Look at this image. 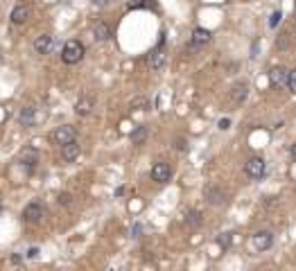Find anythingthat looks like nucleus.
I'll return each instance as SVG.
<instances>
[{
	"mask_svg": "<svg viewBox=\"0 0 296 271\" xmlns=\"http://www.w3.org/2000/svg\"><path fill=\"white\" fill-rule=\"evenodd\" d=\"M61 59H64L66 64H79L81 59H84V45L81 41L77 39H70V41L64 43V50H61Z\"/></svg>",
	"mask_w": 296,
	"mask_h": 271,
	"instance_id": "obj_1",
	"label": "nucleus"
},
{
	"mask_svg": "<svg viewBox=\"0 0 296 271\" xmlns=\"http://www.w3.org/2000/svg\"><path fill=\"white\" fill-rule=\"evenodd\" d=\"M75 138H77V129L73 127V124H61V127H57L54 129V133H52V143L59 145V147L73 143Z\"/></svg>",
	"mask_w": 296,
	"mask_h": 271,
	"instance_id": "obj_2",
	"label": "nucleus"
},
{
	"mask_svg": "<svg viewBox=\"0 0 296 271\" xmlns=\"http://www.w3.org/2000/svg\"><path fill=\"white\" fill-rule=\"evenodd\" d=\"M43 217H45V208L38 201L27 203L25 210H23V219H25L27 224H41L43 222Z\"/></svg>",
	"mask_w": 296,
	"mask_h": 271,
	"instance_id": "obj_3",
	"label": "nucleus"
},
{
	"mask_svg": "<svg viewBox=\"0 0 296 271\" xmlns=\"http://www.w3.org/2000/svg\"><path fill=\"white\" fill-rule=\"evenodd\" d=\"M18 163H21V167L27 172V174H32V172L37 170V163H38V152L34 147L23 149L21 156H18Z\"/></svg>",
	"mask_w": 296,
	"mask_h": 271,
	"instance_id": "obj_4",
	"label": "nucleus"
},
{
	"mask_svg": "<svg viewBox=\"0 0 296 271\" xmlns=\"http://www.w3.org/2000/svg\"><path fill=\"white\" fill-rule=\"evenodd\" d=\"M172 176V167L167 163H156L151 167V181H156V183H167Z\"/></svg>",
	"mask_w": 296,
	"mask_h": 271,
	"instance_id": "obj_5",
	"label": "nucleus"
},
{
	"mask_svg": "<svg viewBox=\"0 0 296 271\" xmlns=\"http://www.w3.org/2000/svg\"><path fill=\"white\" fill-rule=\"evenodd\" d=\"M244 172H247L249 179H262L264 176V160L262 158H251L247 163V167H244Z\"/></svg>",
	"mask_w": 296,
	"mask_h": 271,
	"instance_id": "obj_6",
	"label": "nucleus"
},
{
	"mask_svg": "<svg viewBox=\"0 0 296 271\" xmlns=\"http://www.w3.org/2000/svg\"><path fill=\"white\" fill-rule=\"evenodd\" d=\"M147 64H149L151 70H158L163 64H165V52H163V39L161 43H158V48H154L149 52V57H147Z\"/></svg>",
	"mask_w": 296,
	"mask_h": 271,
	"instance_id": "obj_7",
	"label": "nucleus"
},
{
	"mask_svg": "<svg viewBox=\"0 0 296 271\" xmlns=\"http://www.w3.org/2000/svg\"><path fill=\"white\" fill-rule=\"evenodd\" d=\"M79 154H81V147H79V143H77V140H73V143H68V145H64V147H61V158H64L66 163H73V160H77V158H79Z\"/></svg>",
	"mask_w": 296,
	"mask_h": 271,
	"instance_id": "obj_8",
	"label": "nucleus"
},
{
	"mask_svg": "<svg viewBox=\"0 0 296 271\" xmlns=\"http://www.w3.org/2000/svg\"><path fill=\"white\" fill-rule=\"evenodd\" d=\"M54 48V37H50V34H41V37L34 41V50H37L38 54H50Z\"/></svg>",
	"mask_w": 296,
	"mask_h": 271,
	"instance_id": "obj_9",
	"label": "nucleus"
},
{
	"mask_svg": "<svg viewBox=\"0 0 296 271\" xmlns=\"http://www.w3.org/2000/svg\"><path fill=\"white\" fill-rule=\"evenodd\" d=\"M204 197H206V201H208L210 206H220V203H224V192H222L220 186H208L204 190Z\"/></svg>",
	"mask_w": 296,
	"mask_h": 271,
	"instance_id": "obj_10",
	"label": "nucleus"
},
{
	"mask_svg": "<svg viewBox=\"0 0 296 271\" xmlns=\"http://www.w3.org/2000/svg\"><path fill=\"white\" fill-rule=\"evenodd\" d=\"M18 122L23 124V127H34V122H37V109L34 107H23L21 111H18Z\"/></svg>",
	"mask_w": 296,
	"mask_h": 271,
	"instance_id": "obj_11",
	"label": "nucleus"
},
{
	"mask_svg": "<svg viewBox=\"0 0 296 271\" xmlns=\"http://www.w3.org/2000/svg\"><path fill=\"white\" fill-rule=\"evenodd\" d=\"M271 244H274V237H271V233H267V231L253 235V246L258 251H267Z\"/></svg>",
	"mask_w": 296,
	"mask_h": 271,
	"instance_id": "obj_12",
	"label": "nucleus"
},
{
	"mask_svg": "<svg viewBox=\"0 0 296 271\" xmlns=\"http://www.w3.org/2000/svg\"><path fill=\"white\" fill-rule=\"evenodd\" d=\"M93 107H95V100H93L91 95H81L75 104V111H77V116H88V113L93 111Z\"/></svg>",
	"mask_w": 296,
	"mask_h": 271,
	"instance_id": "obj_13",
	"label": "nucleus"
},
{
	"mask_svg": "<svg viewBox=\"0 0 296 271\" xmlns=\"http://www.w3.org/2000/svg\"><path fill=\"white\" fill-rule=\"evenodd\" d=\"M269 79H271V84H274V86H283V84L290 81V73H287L283 66H278V68H271Z\"/></svg>",
	"mask_w": 296,
	"mask_h": 271,
	"instance_id": "obj_14",
	"label": "nucleus"
},
{
	"mask_svg": "<svg viewBox=\"0 0 296 271\" xmlns=\"http://www.w3.org/2000/svg\"><path fill=\"white\" fill-rule=\"evenodd\" d=\"M27 18H30V7H27V5H16L14 9H11V23L23 25Z\"/></svg>",
	"mask_w": 296,
	"mask_h": 271,
	"instance_id": "obj_15",
	"label": "nucleus"
},
{
	"mask_svg": "<svg viewBox=\"0 0 296 271\" xmlns=\"http://www.w3.org/2000/svg\"><path fill=\"white\" fill-rule=\"evenodd\" d=\"M210 37H213V34H210L208 30H204V27H197V30L192 32V45H194V48H201V45L210 43Z\"/></svg>",
	"mask_w": 296,
	"mask_h": 271,
	"instance_id": "obj_16",
	"label": "nucleus"
},
{
	"mask_svg": "<svg viewBox=\"0 0 296 271\" xmlns=\"http://www.w3.org/2000/svg\"><path fill=\"white\" fill-rule=\"evenodd\" d=\"M93 37H95L97 41H109V39H111V27H109L107 23H97V25L93 27Z\"/></svg>",
	"mask_w": 296,
	"mask_h": 271,
	"instance_id": "obj_17",
	"label": "nucleus"
},
{
	"mask_svg": "<svg viewBox=\"0 0 296 271\" xmlns=\"http://www.w3.org/2000/svg\"><path fill=\"white\" fill-rule=\"evenodd\" d=\"M247 93H249V84H235L233 86V93H231V97H233V102H244V97H247Z\"/></svg>",
	"mask_w": 296,
	"mask_h": 271,
	"instance_id": "obj_18",
	"label": "nucleus"
},
{
	"mask_svg": "<svg viewBox=\"0 0 296 271\" xmlns=\"http://www.w3.org/2000/svg\"><path fill=\"white\" fill-rule=\"evenodd\" d=\"M145 138H147V127H136L134 133H131V143L140 145V143H145Z\"/></svg>",
	"mask_w": 296,
	"mask_h": 271,
	"instance_id": "obj_19",
	"label": "nucleus"
},
{
	"mask_svg": "<svg viewBox=\"0 0 296 271\" xmlns=\"http://www.w3.org/2000/svg\"><path fill=\"white\" fill-rule=\"evenodd\" d=\"M185 224H188L190 229L199 226V224H201V213H199V210H190L188 217H185Z\"/></svg>",
	"mask_w": 296,
	"mask_h": 271,
	"instance_id": "obj_20",
	"label": "nucleus"
},
{
	"mask_svg": "<svg viewBox=\"0 0 296 271\" xmlns=\"http://www.w3.org/2000/svg\"><path fill=\"white\" fill-rule=\"evenodd\" d=\"M143 7H149V0H129L127 2V9H143Z\"/></svg>",
	"mask_w": 296,
	"mask_h": 271,
	"instance_id": "obj_21",
	"label": "nucleus"
},
{
	"mask_svg": "<svg viewBox=\"0 0 296 271\" xmlns=\"http://www.w3.org/2000/svg\"><path fill=\"white\" fill-rule=\"evenodd\" d=\"M131 109H136V111L143 109V111H145V109H147V100H145V97H136V100L131 102Z\"/></svg>",
	"mask_w": 296,
	"mask_h": 271,
	"instance_id": "obj_22",
	"label": "nucleus"
},
{
	"mask_svg": "<svg viewBox=\"0 0 296 271\" xmlns=\"http://www.w3.org/2000/svg\"><path fill=\"white\" fill-rule=\"evenodd\" d=\"M59 203H61V206H70V203H73V194L61 192V194H59Z\"/></svg>",
	"mask_w": 296,
	"mask_h": 271,
	"instance_id": "obj_23",
	"label": "nucleus"
},
{
	"mask_svg": "<svg viewBox=\"0 0 296 271\" xmlns=\"http://www.w3.org/2000/svg\"><path fill=\"white\" fill-rule=\"evenodd\" d=\"M287 86H290V90L296 95V70H292L290 73V81H287Z\"/></svg>",
	"mask_w": 296,
	"mask_h": 271,
	"instance_id": "obj_24",
	"label": "nucleus"
},
{
	"mask_svg": "<svg viewBox=\"0 0 296 271\" xmlns=\"http://www.w3.org/2000/svg\"><path fill=\"white\" fill-rule=\"evenodd\" d=\"M280 18H283V14H280V11H274V14H271V18H269V27H276V25H278Z\"/></svg>",
	"mask_w": 296,
	"mask_h": 271,
	"instance_id": "obj_25",
	"label": "nucleus"
},
{
	"mask_svg": "<svg viewBox=\"0 0 296 271\" xmlns=\"http://www.w3.org/2000/svg\"><path fill=\"white\" fill-rule=\"evenodd\" d=\"M217 242H220V244L224 246V249H226V246L231 244V235H228V233H226V235H222V237H217Z\"/></svg>",
	"mask_w": 296,
	"mask_h": 271,
	"instance_id": "obj_26",
	"label": "nucleus"
},
{
	"mask_svg": "<svg viewBox=\"0 0 296 271\" xmlns=\"http://www.w3.org/2000/svg\"><path fill=\"white\" fill-rule=\"evenodd\" d=\"M185 147H188V145H185V138H177V143H174V149H177V152H183Z\"/></svg>",
	"mask_w": 296,
	"mask_h": 271,
	"instance_id": "obj_27",
	"label": "nucleus"
},
{
	"mask_svg": "<svg viewBox=\"0 0 296 271\" xmlns=\"http://www.w3.org/2000/svg\"><path fill=\"white\" fill-rule=\"evenodd\" d=\"M93 2H95V5H97V7H102V5H107L109 0H93Z\"/></svg>",
	"mask_w": 296,
	"mask_h": 271,
	"instance_id": "obj_28",
	"label": "nucleus"
},
{
	"mask_svg": "<svg viewBox=\"0 0 296 271\" xmlns=\"http://www.w3.org/2000/svg\"><path fill=\"white\" fill-rule=\"evenodd\" d=\"M37 253H38V249H30V253L27 255H30V258H37Z\"/></svg>",
	"mask_w": 296,
	"mask_h": 271,
	"instance_id": "obj_29",
	"label": "nucleus"
},
{
	"mask_svg": "<svg viewBox=\"0 0 296 271\" xmlns=\"http://www.w3.org/2000/svg\"><path fill=\"white\" fill-rule=\"evenodd\" d=\"M292 156H294V160H296V145L292 147Z\"/></svg>",
	"mask_w": 296,
	"mask_h": 271,
	"instance_id": "obj_30",
	"label": "nucleus"
}]
</instances>
